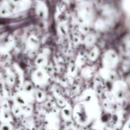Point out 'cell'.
I'll return each instance as SVG.
<instances>
[{"instance_id":"3","label":"cell","mask_w":130,"mask_h":130,"mask_svg":"<svg viewBox=\"0 0 130 130\" xmlns=\"http://www.w3.org/2000/svg\"><path fill=\"white\" fill-rule=\"evenodd\" d=\"M42 95V93L41 92V91H38V93H37V96H38V99H39L40 98V99H41V97L43 96V95Z\"/></svg>"},{"instance_id":"4","label":"cell","mask_w":130,"mask_h":130,"mask_svg":"<svg viewBox=\"0 0 130 130\" xmlns=\"http://www.w3.org/2000/svg\"><path fill=\"white\" fill-rule=\"evenodd\" d=\"M2 101H3L2 98H1V96H0V105H1V104H2Z\"/></svg>"},{"instance_id":"1","label":"cell","mask_w":130,"mask_h":130,"mask_svg":"<svg viewBox=\"0 0 130 130\" xmlns=\"http://www.w3.org/2000/svg\"><path fill=\"white\" fill-rule=\"evenodd\" d=\"M0 118L3 121L9 120L10 118V114L9 112L5 109H1V112H0Z\"/></svg>"},{"instance_id":"2","label":"cell","mask_w":130,"mask_h":130,"mask_svg":"<svg viewBox=\"0 0 130 130\" xmlns=\"http://www.w3.org/2000/svg\"><path fill=\"white\" fill-rule=\"evenodd\" d=\"M9 10L8 8L6 5H2L0 6V15L3 17L6 16L8 14Z\"/></svg>"}]
</instances>
